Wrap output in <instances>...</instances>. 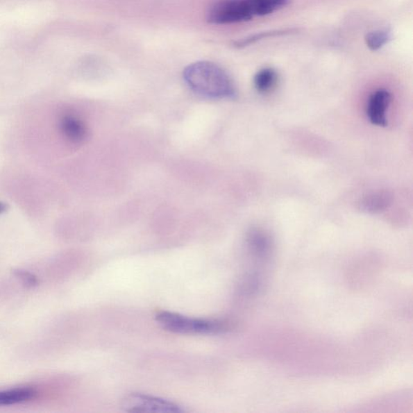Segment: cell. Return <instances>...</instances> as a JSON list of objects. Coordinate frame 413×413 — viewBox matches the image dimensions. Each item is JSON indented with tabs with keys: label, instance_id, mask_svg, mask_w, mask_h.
I'll list each match as a JSON object with an SVG mask.
<instances>
[{
	"label": "cell",
	"instance_id": "cell-1",
	"mask_svg": "<svg viewBox=\"0 0 413 413\" xmlns=\"http://www.w3.org/2000/svg\"><path fill=\"white\" fill-rule=\"evenodd\" d=\"M187 85L201 96L211 99H233L236 96L235 84L222 68L210 62L190 65L183 72Z\"/></svg>",
	"mask_w": 413,
	"mask_h": 413
},
{
	"label": "cell",
	"instance_id": "cell-2",
	"mask_svg": "<svg viewBox=\"0 0 413 413\" xmlns=\"http://www.w3.org/2000/svg\"><path fill=\"white\" fill-rule=\"evenodd\" d=\"M155 319L164 330L179 335H215L230 328L226 321L196 319L168 311L158 312Z\"/></svg>",
	"mask_w": 413,
	"mask_h": 413
},
{
	"label": "cell",
	"instance_id": "cell-3",
	"mask_svg": "<svg viewBox=\"0 0 413 413\" xmlns=\"http://www.w3.org/2000/svg\"><path fill=\"white\" fill-rule=\"evenodd\" d=\"M253 17L252 0H221L209 10L208 19L214 24H230L248 22Z\"/></svg>",
	"mask_w": 413,
	"mask_h": 413
},
{
	"label": "cell",
	"instance_id": "cell-4",
	"mask_svg": "<svg viewBox=\"0 0 413 413\" xmlns=\"http://www.w3.org/2000/svg\"><path fill=\"white\" fill-rule=\"evenodd\" d=\"M121 407L127 412L181 413L185 412L181 406L160 397L131 393L124 396Z\"/></svg>",
	"mask_w": 413,
	"mask_h": 413
},
{
	"label": "cell",
	"instance_id": "cell-5",
	"mask_svg": "<svg viewBox=\"0 0 413 413\" xmlns=\"http://www.w3.org/2000/svg\"><path fill=\"white\" fill-rule=\"evenodd\" d=\"M391 102V94L387 90L373 92L366 104V115L371 124L380 127L387 124V113Z\"/></svg>",
	"mask_w": 413,
	"mask_h": 413
},
{
	"label": "cell",
	"instance_id": "cell-6",
	"mask_svg": "<svg viewBox=\"0 0 413 413\" xmlns=\"http://www.w3.org/2000/svg\"><path fill=\"white\" fill-rule=\"evenodd\" d=\"M60 129L65 138L73 144H81L87 136L86 124L74 114H65L60 119Z\"/></svg>",
	"mask_w": 413,
	"mask_h": 413
},
{
	"label": "cell",
	"instance_id": "cell-7",
	"mask_svg": "<svg viewBox=\"0 0 413 413\" xmlns=\"http://www.w3.org/2000/svg\"><path fill=\"white\" fill-rule=\"evenodd\" d=\"M37 392L33 388L22 387L0 391V406H8L33 400Z\"/></svg>",
	"mask_w": 413,
	"mask_h": 413
},
{
	"label": "cell",
	"instance_id": "cell-8",
	"mask_svg": "<svg viewBox=\"0 0 413 413\" xmlns=\"http://www.w3.org/2000/svg\"><path fill=\"white\" fill-rule=\"evenodd\" d=\"M391 194L386 191L369 194L363 198L360 205L362 209L367 212L377 213L385 211L391 205Z\"/></svg>",
	"mask_w": 413,
	"mask_h": 413
},
{
	"label": "cell",
	"instance_id": "cell-9",
	"mask_svg": "<svg viewBox=\"0 0 413 413\" xmlns=\"http://www.w3.org/2000/svg\"><path fill=\"white\" fill-rule=\"evenodd\" d=\"M271 239L266 233L253 230L248 235V244L251 250L258 257H266L271 251Z\"/></svg>",
	"mask_w": 413,
	"mask_h": 413
},
{
	"label": "cell",
	"instance_id": "cell-10",
	"mask_svg": "<svg viewBox=\"0 0 413 413\" xmlns=\"http://www.w3.org/2000/svg\"><path fill=\"white\" fill-rule=\"evenodd\" d=\"M298 30L296 28H285L271 30V31L258 33L251 35V36L247 37L238 40V41L235 42V47L237 49H243L250 47L251 44H255L258 42H261L264 39L286 36V35L295 33Z\"/></svg>",
	"mask_w": 413,
	"mask_h": 413
},
{
	"label": "cell",
	"instance_id": "cell-11",
	"mask_svg": "<svg viewBox=\"0 0 413 413\" xmlns=\"http://www.w3.org/2000/svg\"><path fill=\"white\" fill-rule=\"evenodd\" d=\"M278 83V74L272 68H264L260 69L256 74L253 83L257 91L262 94H266L272 91Z\"/></svg>",
	"mask_w": 413,
	"mask_h": 413
},
{
	"label": "cell",
	"instance_id": "cell-12",
	"mask_svg": "<svg viewBox=\"0 0 413 413\" xmlns=\"http://www.w3.org/2000/svg\"><path fill=\"white\" fill-rule=\"evenodd\" d=\"M391 38L392 34L389 29H380L367 33L365 42L371 51H378L389 43Z\"/></svg>",
	"mask_w": 413,
	"mask_h": 413
},
{
	"label": "cell",
	"instance_id": "cell-13",
	"mask_svg": "<svg viewBox=\"0 0 413 413\" xmlns=\"http://www.w3.org/2000/svg\"><path fill=\"white\" fill-rule=\"evenodd\" d=\"M15 275L21 278L24 285L27 287H34L37 285V278L28 272L19 270L15 271Z\"/></svg>",
	"mask_w": 413,
	"mask_h": 413
},
{
	"label": "cell",
	"instance_id": "cell-14",
	"mask_svg": "<svg viewBox=\"0 0 413 413\" xmlns=\"http://www.w3.org/2000/svg\"><path fill=\"white\" fill-rule=\"evenodd\" d=\"M7 205L4 203L0 202V214L6 211Z\"/></svg>",
	"mask_w": 413,
	"mask_h": 413
}]
</instances>
